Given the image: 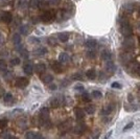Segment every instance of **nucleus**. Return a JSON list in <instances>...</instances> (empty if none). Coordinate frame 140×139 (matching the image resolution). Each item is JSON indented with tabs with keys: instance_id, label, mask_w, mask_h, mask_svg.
Instances as JSON below:
<instances>
[{
	"instance_id": "1",
	"label": "nucleus",
	"mask_w": 140,
	"mask_h": 139,
	"mask_svg": "<svg viewBox=\"0 0 140 139\" xmlns=\"http://www.w3.org/2000/svg\"><path fill=\"white\" fill-rule=\"evenodd\" d=\"M122 48L126 51H132L135 48V40L132 37H125L122 42Z\"/></svg>"
},
{
	"instance_id": "2",
	"label": "nucleus",
	"mask_w": 140,
	"mask_h": 139,
	"mask_svg": "<svg viewBox=\"0 0 140 139\" xmlns=\"http://www.w3.org/2000/svg\"><path fill=\"white\" fill-rule=\"evenodd\" d=\"M120 33H121L122 36H124V37H131V36H132L133 29H132V26L130 25L129 22L120 24Z\"/></svg>"
},
{
	"instance_id": "3",
	"label": "nucleus",
	"mask_w": 140,
	"mask_h": 139,
	"mask_svg": "<svg viewBox=\"0 0 140 139\" xmlns=\"http://www.w3.org/2000/svg\"><path fill=\"white\" fill-rule=\"evenodd\" d=\"M119 61H120V63H122V64H124V65H126L128 63H130V62L132 61L131 51L124 50V52L120 53V55H119Z\"/></svg>"
},
{
	"instance_id": "4",
	"label": "nucleus",
	"mask_w": 140,
	"mask_h": 139,
	"mask_svg": "<svg viewBox=\"0 0 140 139\" xmlns=\"http://www.w3.org/2000/svg\"><path fill=\"white\" fill-rule=\"evenodd\" d=\"M138 68H139V64L136 62H130L125 65V69L129 73H137Z\"/></svg>"
},
{
	"instance_id": "5",
	"label": "nucleus",
	"mask_w": 140,
	"mask_h": 139,
	"mask_svg": "<svg viewBox=\"0 0 140 139\" xmlns=\"http://www.w3.org/2000/svg\"><path fill=\"white\" fill-rule=\"evenodd\" d=\"M49 118V109L48 108H42L41 112H40V121L41 124H43L44 122H47Z\"/></svg>"
},
{
	"instance_id": "6",
	"label": "nucleus",
	"mask_w": 140,
	"mask_h": 139,
	"mask_svg": "<svg viewBox=\"0 0 140 139\" xmlns=\"http://www.w3.org/2000/svg\"><path fill=\"white\" fill-rule=\"evenodd\" d=\"M53 16H54V14H53V12H51V11H47V12H45V13H43L42 14V16H41V20L43 21V22H50L52 19H53Z\"/></svg>"
},
{
	"instance_id": "7",
	"label": "nucleus",
	"mask_w": 140,
	"mask_h": 139,
	"mask_svg": "<svg viewBox=\"0 0 140 139\" xmlns=\"http://www.w3.org/2000/svg\"><path fill=\"white\" fill-rule=\"evenodd\" d=\"M134 9H135V5L133 3H131V2H126L122 7V10H123L124 14H132L134 12Z\"/></svg>"
},
{
	"instance_id": "8",
	"label": "nucleus",
	"mask_w": 140,
	"mask_h": 139,
	"mask_svg": "<svg viewBox=\"0 0 140 139\" xmlns=\"http://www.w3.org/2000/svg\"><path fill=\"white\" fill-rule=\"evenodd\" d=\"M28 85V80L26 78H18L16 80V86L18 88H24Z\"/></svg>"
},
{
	"instance_id": "9",
	"label": "nucleus",
	"mask_w": 140,
	"mask_h": 139,
	"mask_svg": "<svg viewBox=\"0 0 140 139\" xmlns=\"http://www.w3.org/2000/svg\"><path fill=\"white\" fill-rule=\"evenodd\" d=\"M59 129H60L61 132H67V131H69L70 129H71V120H67V121L63 122L59 127Z\"/></svg>"
},
{
	"instance_id": "10",
	"label": "nucleus",
	"mask_w": 140,
	"mask_h": 139,
	"mask_svg": "<svg viewBox=\"0 0 140 139\" xmlns=\"http://www.w3.org/2000/svg\"><path fill=\"white\" fill-rule=\"evenodd\" d=\"M51 69L56 73H61L62 72V64H61V62L60 61L59 62H52L51 63Z\"/></svg>"
},
{
	"instance_id": "11",
	"label": "nucleus",
	"mask_w": 140,
	"mask_h": 139,
	"mask_svg": "<svg viewBox=\"0 0 140 139\" xmlns=\"http://www.w3.org/2000/svg\"><path fill=\"white\" fill-rule=\"evenodd\" d=\"M62 103H63V99L60 98V97H53V98H51L50 102H49V104H50V106H51L52 108H58V107H60Z\"/></svg>"
},
{
	"instance_id": "12",
	"label": "nucleus",
	"mask_w": 140,
	"mask_h": 139,
	"mask_svg": "<svg viewBox=\"0 0 140 139\" xmlns=\"http://www.w3.org/2000/svg\"><path fill=\"white\" fill-rule=\"evenodd\" d=\"M73 131H74L75 134L81 135V134H83V133L86 131V127H85V124H83V123H79V124H77V125L74 127Z\"/></svg>"
},
{
	"instance_id": "13",
	"label": "nucleus",
	"mask_w": 140,
	"mask_h": 139,
	"mask_svg": "<svg viewBox=\"0 0 140 139\" xmlns=\"http://www.w3.org/2000/svg\"><path fill=\"white\" fill-rule=\"evenodd\" d=\"M23 71L26 74H28V75L33 74V72H34V66H33V64L31 63H26L24 65V67H23Z\"/></svg>"
},
{
	"instance_id": "14",
	"label": "nucleus",
	"mask_w": 140,
	"mask_h": 139,
	"mask_svg": "<svg viewBox=\"0 0 140 139\" xmlns=\"http://www.w3.org/2000/svg\"><path fill=\"white\" fill-rule=\"evenodd\" d=\"M100 55H101V59L105 60V61H110V60L112 59V53H111V51L108 50V49H104V50L101 51Z\"/></svg>"
},
{
	"instance_id": "15",
	"label": "nucleus",
	"mask_w": 140,
	"mask_h": 139,
	"mask_svg": "<svg viewBox=\"0 0 140 139\" xmlns=\"http://www.w3.org/2000/svg\"><path fill=\"white\" fill-rule=\"evenodd\" d=\"M12 19H13V17H12V14H11V13H9V12L2 13V15H1V20H2L3 22L10 23V22L12 21Z\"/></svg>"
},
{
	"instance_id": "16",
	"label": "nucleus",
	"mask_w": 140,
	"mask_h": 139,
	"mask_svg": "<svg viewBox=\"0 0 140 139\" xmlns=\"http://www.w3.org/2000/svg\"><path fill=\"white\" fill-rule=\"evenodd\" d=\"M74 113H75V117H77L79 120L84 119V117H85V111H84V110H82V109H80V108H77V109L74 110Z\"/></svg>"
},
{
	"instance_id": "17",
	"label": "nucleus",
	"mask_w": 140,
	"mask_h": 139,
	"mask_svg": "<svg viewBox=\"0 0 140 139\" xmlns=\"http://www.w3.org/2000/svg\"><path fill=\"white\" fill-rule=\"evenodd\" d=\"M85 45H86V47H87L88 49H93V48H95V47H96L97 42H96L95 40H93V39H90V40L86 41Z\"/></svg>"
},
{
	"instance_id": "18",
	"label": "nucleus",
	"mask_w": 140,
	"mask_h": 139,
	"mask_svg": "<svg viewBox=\"0 0 140 139\" xmlns=\"http://www.w3.org/2000/svg\"><path fill=\"white\" fill-rule=\"evenodd\" d=\"M58 39L61 42H67L69 39V34L68 33H60L58 35Z\"/></svg>"
},
{
	"instance_id": "19",
	"label": "nucleus",
	"mask_w": 140,
	"mask_h": 139,
	"mask_svg": "<svg viewBox=\"0 0 140 139\" xmlns=\"http://www.w3.org/2000/svg\"><path fill=\"white\" fill-rule=\"evenodd\" d=\"M113 110H114L113 105H108V106H106V107L101 110V114H103V115H109Z\"/></svg>"
},
{
	"instance_id": "20",
	"label": "nucleus",
	"mask_w": 140,
	"mask_h": 139,
	"mask_svg": "<svg viewBox=\"0 0 140 139\" xmlns=\"http://www.w3.org/2000/svg\"><path fill=\"white\" fill-rule=\"evenodd\" d=\"M45 70H46V65H45L44 63H39V64H37V66H36V71H37L38 73H43Z\"/></svg>"
},
{
	"instance_id": "21",
	"label": "nucleus",
	"mask_w": 140,
	"mask_h": 139,
	"mask_svg": "<svg viewBox=\"0 0 140 139\" xmlns=\"http://www.w3.org/2000/svg\"><path fill=\"white\" fill-rule=\"evenodd\" d=\"M59 61H60L61 63H67V62L69 61V55H68V53H66V52H61L60 55H59Z\"/></svg>"
},
{
	"instance_id": "22",
	"label": "nucleus",
	"mask_w": 140,
	"mask_h": 139,
	"mask_svg": "<svg viewBox=\"0 0 140 139\" xmlns=\"http://www.w3.org/2000/svg\"><path fill=\"white\" fill-rule=\"evenodd\" d=\"M3 100H4V103H5L7 105H11V104L14 102V97H13L12 93H7V94L4 95V97H3Z\"/></svg>"
},
{
	"instance_id": "23",
	"label": "nucleus",
	"mask_w": 140,
	"mask_h": 139,
	"mask_svg": "<svg viewBox=\"0 0 140 139\" xmlns=\"http://www.w3.org/2000/svg\"><path fill=\"white\" fill-rule=\"evenodd\" d=\"M106 70L108 72H113L115 70V65H114L113 62H111V61H108L107 62V64H106Z\"/></svg>"
},
{
	"instance_id": "24",
	"label": "nucleus",
	"mask_w": 140,
	"mask_h": 139,
	"mask_svg": "<svg viewBox=\"0 0 140 139\" xmlns=\"http://www.w3.org/2000/svg\"><path fill=\"white\" fill-rule=\"evenodd\" d=\"M86 75L90 80H95L96 79V71L94 70V69H89V70L86 72Z\"/></svg>"
},
{
	"instance_id": "25",
	"label": "nucleus",
	"mask_w": 140,
	"mask_h": 139,
	"mask_svg": "<svg viewBox=\"0 0 140 139\" xmlns=\"http://www.w3.org/2000/svg\"><path fill=\"white\" fill-rule=\"evenodd\" d=\"M42 81L44 84H50L53 81V77L51 74H45L42 77Z\"/></svg>"
},
{
	"instance_id": "26",
	"label": "nucleus",
	"mask_w": 140,
	"mask_h": 139,
	"mask_svg": "<svg viewBox=\"0 0 140 139\" xmlns=\"http://www.w3.org/2000/svg\"><path fill=\"white\" fill-rule=\"evenodd\" d=\"M21 34H15L14 36H13V43L17 46V45H20V43H21V36H20Z\"/></svg>"
},
{
	"instance_id": "27",
	"label": "nucleus",
	"mask_w": 140,
	"mask_h": 139,
	"mask_svg": "<svg viewBox=\"0 0 140 139\" xmlns=\"http://www.w3.org/2000/svg\"><path fill=\"white\" fill-rule=\"evenodd\" d=\"M47 48H45V47H40L37 51H36V54H38L39 56H42V55H45L46 53H47Z\"/></svg>"
},
{
	"instance_id": "28",
	"label": "nucleus",
	"mask_w": 140,
	"mask_h": 139,
	"mask_svg": "<svg viewBox=\"0 0 140 139\" xmlns=\"http://www.w3.org/2000/svg\"><path fill=\"white\" fill-rule=\"evenodd\" d=\"M85 112H86L87 114H89V115L94 114V112H95V108H94V106H92V105L87 106L86 109H85Z\"/></svg>"
},
{
	"instance_id": "29",
	"label": "nucleus",
	"mask_w": 140,
	"mask_h": 139,
	"mask_svg": "<svg viewBox=\"0 0 140 139\" xmlns=\"http://www.w3.org/2000/svg\"><path fill=\"white\" fill-rule=\"evenodd\" d=\"M19 30H20V34H21V35L26 36V35L28 34V31H29V28H28V26H26V25H22V26H20Z\"/></svg>"
},
{
	"instance_id": "30",
	"label": "nucleus",
	"mask_w": 140,
	"mask_h": 139,
	"mask_svg": "<svg viewBox=\"0 0 140 139\" xmlns=\"http://www.w3.org/2000/svg\"><path fill=\"white\" fill-rule=\"evenodd\" d=\"M29 5L33 9H37L40 7V0H30L29 1Z\"/></svg>"
},
{
	"instance_id": "31",
	"label": "nucleus",
	"mask_w": 140,
	"mask_h": 139,
	"mask_svg": "<svg viewBox=\"0 0 140 139\" xmlns=\"http://www.w3.org/2000/svg\"><path fill=\"white\" fill-rule=\"evenodd\" d=\"M86 54H87V56H88L89 59H94V58L96 56V51L94 50V48H93V49H89Z\"/></svg>"
},
{
	"instance_id": "32",
	"label": "nucleus",
	"mask_w": 140,
	"mask_h": 139,
	"mask_svg": "<svg viewBox=\"0 0 140 139\" xmlns=\"http://www.w3.org/2000/svg\"><path fill=\"white\" fill-rule=\"evenodd\" d=\"M37 137H41V136L37 135V134L33 133V132H28V133L25 134V138H27V139H34V138H37Z\"/></svg>"
},
{
	"instance_id": "33",
	"label": "nucleus",
	"mask_w": 140,
	"mask_h": 139,
	"mask_svg": "<svg viewBox=\"0 0 140 139\" xmlns=\"http://www.w3.org/2000/svg\"><path fill=\"white\" fill-rule=\"evenodd\" d=\"M92 96H93V97H95V98H100V97H103V94H101V92H100V91L94 90V91L92 92Z\"/></svg>"
},
{
	"instance_id": "34",
	"label": "nucleus",
	"mask_w": 140,
	"mask_h": 139,
	"mask_svg": "<svg viewBox=\"0 0 140 139\" xmlns=\"http://www.w3.org/2000/svg\"><path fill=\"white\" fill-rule=\"evenodd\" d=\"M7 68H8V64L5 63V61L0 60V69H1V70H4V69H7Z\"/></svg>"
},
{
	"instance_id": "35",
	"label": "nucleus",
	"mask_w": 140,
	"mask_h": 139,
	"mask_svg": "<svg viewBox=\"0 0 140 139\" xmlns=\"http://www.w3.org/2000/svg\"><path fill=\"white\" fill-rule=\"evenodd\" d=\"M11 64H12L13 66H17V65H19V64H20V59H19V58L12 59V60H11Z\"/></svg>"
},
{
	"instance_id": "36",
	"label": "nucleus",
	"mask_w": 140,
	"mask_h": 139,
	"mask_svg": "<svg viewBox=\"0 0 140 139\" xmlns=\"http://www.w3.org/2000/svg\"><path fill=\"white\" fill-rule=\"evenodd\" d=\"M82 97H83V100L86 102V103H89V102L91 100V97H90V95H89L88 93H84Z\"/></svg>"
},
{
	"instance_id": "37",
	"label": "nucleus",
	"mask_w": 140,
	"mask_h": 139,
	"mask_svg": "<svg viewBox=\"0 0 140 139\" xmlns=\"http://www.w3.org/2000/svg\"><path fill=\"white\" fill-rule=\"evenodd\" d=\"M82 78H83V77H82V74H81L80 72H77L75 74H73V75H72V79H73V80H75V81H81V80H82Z\"/></svg>"
},
{
	"instance_id": "38",
	"label": "nucleus",
	"mask_w": 140,
	"mask_h": 139,
	"mask_svg": "<svg viewBox=\"0 0 140 139\" xmlns=\"http://www.w3.org/2000/svg\"><path fill=\"white\" fill-rule=\"evenodd\" d=\"M49 5V3H48V1H40V9H46L47 7Z\"/></svg>"
},
{
	"instance_id": "39",
	"label": "nucleus",
	"mask_w": 140,
	"mask_h": 139,
	"mask_svg": "<svg viewBox=\"0 0 140 139\" xmlns=\"http://www.w3.org/2000/svg\"><path fill=\"white\" fill-rule=\"evenodd\" d=\"M7 124H8V120L7 119H1V120H0V129L5 128Z\"/></svg>"
},
{
	"instance_id": "40",
	"label": "nucleus",
	"mask_w": 140,
	"mask_h": 139,
	"mask_svg": "<svg viewBox=\"0 0 140 139\" xmlns=\"http://www.w3.org/2000/svg\"><path fill=\"white\" fill-rule=\"evenodd\" d=\"M49 5H58L60 3V0H47Z\"/></svg>"
},
{
	"instance_id": "41",
	"label": "nucleus",
	"mask_w": 140,
	"mask_h": 139,
	"mask_svg": "<svg viewBox=\"0 0 140 139\" xmlns=\"http://www.w3.org/2000/svg\"><path fill=\"white\" fill-rule=\"evenodd\" d=\"M48 42H49L50 45H56L58 44V41L55 40V38H52V37L48 39Z\"/></svg>"
},
{
	"instance_id": "42",
	"label": "nucleus",
	"mask_w": 140,
	"mask_h": 139,
	"mask_svg": "<svg viewBox=\"0 0 140 139\" xmlns=\"http://www.w3.org/2000/svg\"><path fill=\"white\" fill-rule=\"evenodd\" d=\"M133 125H134V122H129L124 128H123V131H128L129 129H131V128H133Z\"/></svg>"
},
{
	"instance_id": "43",
	"label": "nucleus",
	"mask_w": 140,
	"mask_h": 139,
	"mask_svg": "<svg viewBox=\"0 0 140 139\" xmlns=\"http://www.w3.org/2000/svg\"><path fill=\"white\" fill-rule=\"evenodd\" d=\"M111 87H112V88H115V89H119L121 86H120L119 83H116V82H115V83H113V84L111 85Z\"/></svg>"
},
{
	"instance_id": "44",
	"label": "nucleus",
	"mask_w": 140,
	"mask_h": 139,
	"mask_svg": "<svg viewBox=\"0 0 140 139\" xmlns=\"http://www.w3.org/2000/svg\"><path fill=\"white\" fill-rule=\"evenodd\" d=\"M75 90L77 91H84V86L83 85H77L75 86Z\"/></svg>"
},
{
	"instance_id": "45",
	"label": "nucleus",
	"mask_w": 140,
	"mask_h": 139,
	"mask_svg": "<svg viewBox=\"0 0 140 139\" xmlns=\"http://www.w3.org/2000/svg\"><path fill=\"white\" fill-rule=\"evenodd\" d=\"M49 89H50V90H55V89H56V85L50 84V85H49Z\"/></svg>"
},
{
	"instance_id": "46",
	"label": "nucleus",
	"mask_w": 140,
	"mask_h": 139,
	"mask_svg": "<svg viewBox=\"0 0 140 139\" xmlns=\"http://www.w3.org/2000/svg\"><path fill=\"white\" fill-rule=\"evenodd\" d=\"M33 21H34L33 23H34V24H36V23H38V21H39V19H38V18H33Z\"/></svg>"
},
{
	"instance_id": "47",
	"label": "nucleus",
	"mask_w": 140,
	"mask_h": 139,
	"mask_svg": "<svg viewBox=\"0 0 140 139\" xmlns=\"http://www.w3.org/2000/svg\"><path fill=\"white\" fill-rule=\"evenodd\" d=\"M128 99H129V102H132V100L134 99V98H133V95H131V94H130V95H129V97H128Z\"/></svg>"
},
{
	"instance_id": "48",
	"label": "nucleus",
	"mask_w": 140,
	"mask_h": 139,
	"mask_svg": "<svg viewBox=\"0 0 140 139\" xmlns=\"http://www.w3.org/2000/svg\"><path fill=\"white\" fill-rule=\"evenodd\" d=\"M137 74L140 77V66H139V68H138V70H137Z\"/></svg>"
},
{
	"instance_id": "49",
	"label": "nucleus",
	"mask_w": 140,
	"mask_h": 139,
	"mask_svg": "<svg viewBox=\"0 0 140 139\" xmlns=\"http://www.w3.org/2000/svg\"><path fill=\"white\" fill-rule=\"evenodd\" d=\"M111 133H112V132L110 131V132H109V133H108V134L106 135V138H108V137H110V135H111Z\"/></svg>"
},
{
	"instance_id": "50",
	"label": "nucleus",
	"mask_w": 140,
	"mask_h": 139,
	"mask_svg": "<svg viewBox=\"0 0 140 139\" xmlns=\"http://www.w3.org/2000/svg\"><path fill=\"white\" fill-rule=\"evenodd\" d=\"M137 27H138V29H139V30H140V22H139V23H138V25H137Z\"/></svg>"
},
{
	"instance_id": "51",
	"label": "nucleus",
	"mask_w": 140,
	"mask_h": 139,
	"mask_svg": "<svg viewBox=\"0 0 140 139\" xmlns=\"http://www.w3.org/2000/svg\"><path fill=\"white\" fill-rule=\"evenodd\" d=\"M139 14H140V8H139Z\"/></svg>"
}]
</instances>
